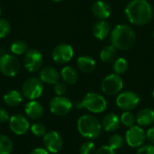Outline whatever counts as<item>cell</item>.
<instances>
[{"mask_svg":"<svg viewBox=\"0 0 154 154\" xmlns=\"http://www.w3.org/2000/svg\"><path fill=\"white\" fill-rule=\"evenodd\" d=\"M77 67L80 71L84 73H91L95 70L97 67V63L92 57L88 55H83L78 58Z\"/></svg>","mask_w":154,"mask_h":154,"instance_id":"cell-21","label":"cell"},{"mask_svg":"<svg viewBox=\"0 0 154 154\" xmlns=\"http://www.w3.org/2000/svg\"><path fill=\"white\" fill-rule=\"evenodd\" d=\"M95 154H116V151H114L111 147H109L106 144L98 148Z\"/></svg>","mask_w":154,"mask_h":154,"instance_id":"cell-35","label":"cell"},{"mask_svg":"<svg viewBox=\"0 0 154 154\" xmlns=\"http://www.w3.org/2000/svg\"><path fill=\"white\" fill-rule=\"evenodd\" d=\"M125 144V139L118 134H114L108 138L107 145L111 147L114 151L121 150Z\"/></svg>","mask_w":154,"mask_h":154,"instance_id":"cell-25","label":"cell"},{"mask_svg":"<svg viewBox=\"0 0 154 154\" xmlns=\"http://www.w3.org/2000/svg\"><path fill=\"white\" fill-rule=\"evenodd\" d=\"M11 154H12V153H11Z\"/></svg>","mask_w":154,"mask_h":154,"instance_id":"cell-45","label":"cell"},{"mask_svg":"<svg viewBox=\"0 0 154 154\" xmlns=\"http://www.w3.org/2000/svg\"><path fill=\"white\" fill-rule=\"evenodd\" d=\"M139 103L140 97L138 96V94L131 90L120 92L116 98V106L124 112L134 110L138 106Z\"/></svg>","mask_w":154,"mask_h":154,"instance_id":"cell-6","label":"cell"},{"mask_svg":"<svg viewBox=\"0 0 154 154\" xmlns=\"http://www.w3.org/2000/svg\"><path fill=\"white\" fill-rule=\"evenodd\" d=\"M74 56V50L68 43L58 44L51 52V58L58 64H66L69 62Z\"/></svg>","mask_w":154,"mask_h":154,"instance_id":"cell-12","label":"cell"},{"mask_svg":"<svg viewBox=\"0 0 154 154\" xmlns=\"http://www.w3.org/2000/svg\"><path fill=\"white\" fill-rule=\"evenodd\" d=\"M0 14H1V6H0Z\"/></svg>","mask_w":154,"mask_h":154,"instance_id":"cell-43","label":"cell"},{"mask_svg":"<svg viewBox=\"0 0 154 154\" xmlns=\"http://www.w3.org/2000/svg\"><path fill=\"white\" fill-rule=\"evenodd\" d=\"M30 130H31L32 134L34 136H37V137H43L45 135V134L47 133V130H46L45 125H42V124H41V123H35V124H33L30 127Z\"/></svg>","mask_w":154,"mask_h":154,"instance_id":"cell-31","label":"cell"},{"mask_svg":"<svg viewBox=\"0 0 154 154\" xmlns=\"http://www.w3.org/2000/svg\"><path fill=\"white\" fill-rule=\"evenodd\" d=\"M4 102L9 106H19L22 101H23V95L22 92L16 90V89H12L6 92L4 97Z\"/></svg>","mask_w":154,"mask_h":154,"instance_id":"cell-23","label":"cell"},{"mask_svg":"<svg viewBox=\"0 0 154 154\" xmlns=\"http://www.w3.org/2000/svg\"><path fill=\"white\" fill-rule=\"evenodd\" d=\"M120 121H121V125H123L125 127L130 128V127L135 125L136 116L131 111H125L121 115Z\"/></svg>","mask_w":154,"mask_h":154,"instance_id":"cell-29","label":"cell"},{"mask_svg":"<svg viewBox=\"0 0 154 154\" xmlns=\"http://www.w3.org/2000/svg\"><path fill=\"white\" fill-rule=\"evenodd\" d=\"M111 43L120 51H128L135 43L136 35L134 31L127 24L116 25L110 33Z\"/></svg>","mask_w":154,"mask_h":154,"instance_id":"cell-2","label":"cell"},{"mask_svg":"<svg viewBox=\"0 0 154 154\" xmlns=\"http://www.w3.org/2000/svg\"><path fill=\"white\" fill-rule=\"evenodd\" d=\"M24 112L27 117L32 120L40 119L43 116V106L37 100H30L24 106Z\"/></svg>","mask_w":154,"mask_h":154,"instance_id":"cell-18","label":"cell"},{"mask_svg":"<svg viewBox=\"0 0 154 154\" xmlns=\"http://www.w3.org/2000/svg\"><path fill=\"white\" fill-rule=\"evenodd\" d=\"M54 93L56 96H64L67 92V84L64 82H58L54 85Z\"/></svg>","mask_w":154,"mask_h":154,"instance_id":"cell-33","label":"cell"},{"mask_svg":"<svg viewBox=\"0 0 154 154\" xmlns=\"http://www.w3.org/2000/svg\"><path fill=\"white\" fill-rule=\"evenodd\" d=\"M28 44L22 40H17L12 42L10 46V51L14 55H22L27 52L28 51Z\"/></svg>","mask_w":154,"mask_h":154,"instance_id":"cell-26","label":"cell"},{"mask_svg":"<svg viewBox=\"0 0 154 154\" xmlns=\"http://www.w3.org/2000/svg\"><path fill=\"white\" fill-rule=\"evenodd\" d=\"M124 88V81L121 76L113 73L107 75L101 82V90L106 96H116Z\"/></svg>","mask_w":154,"mask_h":154,"instance_id":"cell-7","label":"cell"},{"mask_svg":"<svg viewBox=\"0 0 154 154\" xmlns=\"http://www.w3.org/2000/svg\"><path fill=\"white\" fill-rule=\"evenodd\" d=\"M21 69L19 60L12 54H4L0 56V72L9 78L15 77Z\"/></svg>","mask_w":154,"mask_h":154,"instance_id":"cell-8","label":"cell"},{"mask_svg":"<svg viewBox=\"0 0 154 154\" xmlns=\"http://www.w3.org/2000/svg\"><path fill=\"white\" fill-rule=\"evenodd\" d=\"M39 79L46 84L55 85L60 81V73L51 66H46L40 69Z\"/></svg>","mask_w":154,"mask_h":154,"instance_id":"cell-16","label":"cell"},{"mask_svg":"<svg viewBox=\"0 0 154 154\" xmlns=\"http://www.w3.org/2000/svg\"><path fill=\"white\" fill-rule=\"evenodd\" d=\"M10 130L16 135H23L30 129V123L26 116L16 114L10 116L9 119Z\"/></svg>","mask_w":154,"mask_h":154,"instance_id":"cell-14","label":"cell"},{"mask_svg":"<svg viewBox=\"0 0 154 154\" xmlns=\"http://www.w3.org/2000/svg\"><path fill=\"white\" fill-rule=\"evenodd\" d=\"M125 143L126 144L134 149H138L143 146L145 143L146 139V131L139 126L134 125L127 129L125 133Z\"/></svg>","mask_w":154,"mask_h":154,"instance_id":"cell-10","label":"cell"},{"mask_svg":"<svg viewBox=\"0 0 154 154\" xmlns=\"http://www.w3.org/2000/svg\"><path fill=\"white\" fill-rule=\"evenodd\" d=\"M111 33L110 24L106 20H99L93 25V35L96 39L103 41Z\"/></svg>","mask_w":154,"mask_h":154,"instance_id":"cell-20","label":"cell"},{"mask_svg":"<svg viewBox=\"0 0 154 154\" xmlns=\"http://www.w3.org/2000/svg\"><path fill=\"white\" fill-rule=\"evenodd\" d=\"M154 123V110L147 107L140 110L136 115V124L141 127L152 126Z\"/></svg>","mask_w":154,"mask_h":154,"instance_id":"cell-19","label":"cell"},{"mask_svg":"<svg viewBox=\"0 0 154 154\" xmlns=\"http://www.w3.org/2000/svg\"><path fill=\"white\" fill-rule=\"evenodd\" d=\"M75 107H76L77 109H81V108H83L82 101H81V100H80V101H77V102L75 103Z\"/></svg>","mask_w":154,"mask_h":154,"instance_id":"cell-39","label":"cell"},{"mask_svg":"<svg viewBox=\"0 0 154 154\" xmlns=\"http://www.w3.org/2000/svg\"><path fill=\"white\" fill-rule=\"evenodd\" d=\"M127 20L134 25H144L148 23L153 15L152 5L147 0H132L125 9Z\"/></svg>","mask_w":154,"mask_h":154,"instance_id":"cell-1","label":"cell"},{"mask_svg":"<svg viewBox=\"0 0 154 154\" xmlns=\"http://www.w3.org/2000/svg\"><path fill=\"white\" fill-rule=\"evenodd\" d=\"M136 154H154V145L153 144H144L138 148Z\"/></svg>","mask_w":154,"mask_h":154,"instance_id":"cell-34","label":"cell"},{"mask_svg":"<svg viewBox=\"0 0 154 154\" xmlns=\"http://www.w3.org/2000/svg\"><path fill=\"white\" fill-rule=\"evenodd\" d=\"M120 125H121L120 116H118V115L115 113L106 114L101 121L102 128L106 133H115L116 131L118 130Z\"/></svg>","mask_w":154,"mask_h":154,"instance_id":"cell-17","label":"cell"},{"mask_svg":"<svg viewBox=\"0 0 154 154\" xmlns=\"http://www.w3.org/2000/svg\"><path fill=\"white\" fill-rule=\"evenodd\" d=\"M0 56H1V48H0Z\"/></svg>","mask_w":154,"mask_h":154,"instance_id":"cell-42","label":"cell"},{"mask_svg":"<svg viewBox=\"0 0 154 154\" xmlns=\"http://www.w3.org/2000/svg\"><path fill=\"white\" fill-rule=\"evenodd\" d=\"M128 69V62L124 58H117L113 64V70L116 74L121 76Z\"/></svg>","mask_w":154,"mask_h":154,"instance_id":"cell-27","label":"cell"},{"mask_svg":"<svg viewBox=\"0 0 154 154\" xmlns=\"http://www.w3.org/2000/svg\"><path fill=\"white\" fill-rule=\"evenodd\" d=\"M30 154H50V152L45 149V148H41V147H38V148H35L33 149Z\"/></svg>","mask_w":154,"mask_h":154,"instance_id":"cell-38","label":"cell"},{"mask_svg":"<svg viewBox=\"0 0 154 154\" xmlns=\"http://www.w3.org/2000/svg\"><path fill=\"white\" fill-rule=\"evenodd\" d=\"M9 119H10V116L8 112L4 108H0V123L9 122Z\"/></svg>","mask_w":154,"mask_h":154,"instance_id":"cell-36","label":"cell"},{"mask_svg":"<svg viewBox=\"0 0 154 154\" xmlns=\"http://www.w3.org/2000/svg\"><path fill=\"white\" fill-rule=\"evenodd\" d=\"M153 38H154V32H153Z\"/></svg>","mask_w":154,"mask_h":154,"instance_id":"cell-44","label":"cell"},{"mask_svg":"<svg viewBox=\"0 0 154 154\" xmlns=\"http://www.w3.org/2000/svg\"><path fill=\"white\" fill-rule=\"evenodd\" d=\"M43 138L44 148L50 153H58L63 146V141L60 134L56 131H50L45 134Z\"/></svg>","mask_w":154,"mask_h":154,"instance_id":"cell-13","label":"cell"},{"mask_svg":"<svg viewBox=\"0 0 154 154\" xmlns=\"http://www.w3.org/2000/svg\"><path fill=\"white\" fill-rule=\"evenodd\" d=\"M83 108L90 112L91 114L97 115L106 111L107 107V101L103 95L97 92H88L82 98Z\"/></svg>","mask_w":154,"mask_h":154,"instance_id":"cell-4","label":"cell"},{"mask_svg":"<svg viewBox=\"0 0 154 154\" xmlns=\"http://www.w3.org/2000/svg\"><path fill=\"white\" fill-rule=\"evenodd\" d=\"M11 30V25L6 19L0 18V39L6 37Z\"/></svg>","mask_w":154,"mask_h":154,"instance_id":"cell-32","label":"cell"},{"mask_svg":"<svg viewBox=\"0 0 154 154\" xmlns=\"http://www.w3.org/2000/svg\"><path fill=\"white\" fill-rule=\"evenodd\" d=\"M43 57L40 51L36 49L28 50L23 58L24 68L31 73L36 72L42 69Z\"/></svg>","mask_w":154,"mask_h":154,"instance_id":"cell-11","label":"cell"},{"mask_svg":"<svg viewBox=\"0 0 154 154\" xmlns=\"http://www.w3.org/2000/svg\"><path fill=\"white\" fill-rule=\"evenodd\" d=\"M92 13L98 20H106L110 17L112 9L107 2L104 0H97L92 5Z\"/></svg>","mask_w":154,"mask_h":154,"instance_id":"cell-15","label":"cell"},{"mask_svg":"<svg viewBox=\"0 0 154 154\" xmlns=\"http://www.w3.org/2000/svg\"><path fill=\"white\" fill-rule=\"evenodd\" d=\"M51 1H52V2H60V1H62V0H51Z\"/></svg>","mask_w":154,"mask_h":154,"instance_id":"cell-40","label":"cell"},{"mask_svg":"<svg viewBox=\"0 0 154 154\" xmlns=\"http://www.w3.org/2000/svg\"><path fill=\"white\" fill-rule=\"evenodd\" d=\"M13 152V142L5 135L0 134V154H11Z\"/></svg>","mask_w":154,"mask_h":154,"instance_id":"cell-28","label":"cell"},{"mask_svg":"<svg viewBox=\"0 0 154 154\" xmlns=\"http://www.w3.org/2000/svg\"><path fill=\"white\" fill-rule=\"evenodd\" d=\"M60 78L67 85H74L79 79V74L74 68L70 66H65L60 71Z\"/></svg>","mask_w":154,"mask_h":154,"instance_id":"cell-22","label":"cell"},{"mask_svg":"<svg viewBox=\"0 0 154 154\" xmlns=\"http://www.w3.org/2000/svg\"><path fill=\"white\" fill-rule=\"evenodd\" d=\"M152 97H153V99H154V90H153V92H152Z\"/></svg>","mask_w":154,"mask_h":154,"instance_id":"cell-41","label":"cell"},{"mask_svg":"<svg viewBox=\"0 0 154 154\" xmlns=\"http://www.w3.org/2000/svg\"><path fill=\"white\" fill-rule=\"evenodd\" d=\"M96 152V144L91 141H87L83 143L79 147V154H95Z\"/></svg>","mask_w":154,"mask_h":154,"instance_id":"cell-30","label":"cell"},{"mask_svg":"<svg viewBox=\"0 0 154 154\" xmlns=\"http://www.w3.org/2000/svg\"><path fill=\"white\" fill-rule=\"evenodd\" d=\"M77 128L79 134L88 140L97 139L103 131L101 122L95 116L88 114L79 116L77 122Z\"/></svg>","mask_w":154,"mask_h":154,"instance_id":"cell-3","label":"cell"},{"mask_svg":"<svg viewBox=\"0 0 154 154\" xmlns=\"http://www.w3.org/2000/svg\"><path fill=\"white\" fill-rule=\"evenodd\" d=\"M49 108L51 114L58 116H63L70 113L73 108V104L69 98L64 96H56L51 99Z\"/></svg>","mask_w":154,"mask_h":154,"instance_id":"cell-9","label":"cell"},{"mask_svg":"<svg viewBox=\"0 0 154 154\" xmlns=\"http://www.w3.org/2000/svg\"><path fill=\"white\" fill-rule=\"evenodd\" d=\"M146 139L151 144L154 145V126H150L146 131Z\"/></svg>","mask_w":154,"mask_h":154,"instance_id":"cell-37","label":"cell"},{"mask_svg":"<svg viewBox=\"0 0 154 154\" xmlns=\"http://www.w3.org/2000/svg\"><path fill=\"white\" fill-rule=\"evenodd\" d=\"M100 60L105 63L114 62L117 59V49L113 45H107L102 49L99 54Z\"/></svg>","mask_w":154,"mask_h":154,"instance_id":"cell-24","label":"cell"},{"mask_svg":"<svg viewBox=\"0 0 154 154\" xmlns=\"http://www.w3.org/2000/svg\"><path fill=\"white\" fill-rule=\"evenodd\" d=\"M43 82L35 77L27 79L22 86V95L29 100H36L43 93Z\"/></svg>","mask_w":154,"mask_h":154,"instance_id":"cell-5","label":"cell"}]
</instances>
